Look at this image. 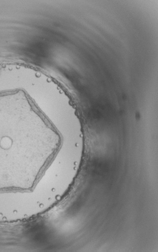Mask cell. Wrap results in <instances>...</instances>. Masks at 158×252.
Masks as SVG:
<instances>
[{"mask_svg": "<svg viewBox=\"0 0 158 252\" xmlns=\"http://www.w3.org/2000/svg\"><path fill=\"white\" fill-rule=\"evenodd\" d=\"M38 94L0 89V194L35 200L64 147L65 125Z\"/></svg>", "mask_w": 158, "mask_h": 252, "instance_id": "cell-1", "label": "cell"}]
</instances>
